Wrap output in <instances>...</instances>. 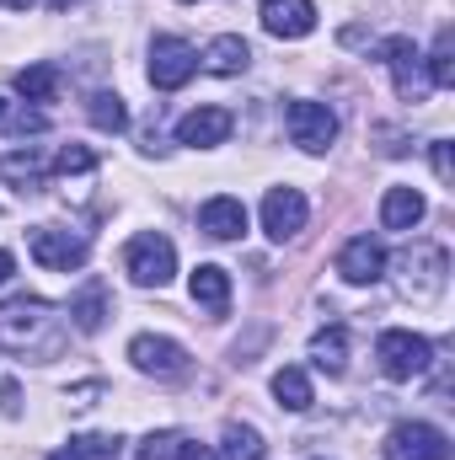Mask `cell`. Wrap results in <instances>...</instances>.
Wrapping results in <instances>:
<instances>
[{
    "mask_svg": "<svg viewBox=\"0 0 455 460\" xmlns=\"http://www.w3.org/2000/svg\"><path fill=\"white\" fill-rule=\"evenodd\" d=\"M59 343H65V316L49 300L16 295L0 305V348L27 353V358H49V353H59Z\"/></svg>",
    "mask_w": 455,
    "mask_h": 460,
    "instance_id": "1",
    "label": "cell"
},
{
    "mask_svg": "<svg viewBox=\"0 0 455 460\" xmlns=\"http://www.w3.org/2000/svg\"><path fill=\"white\" fill-rule=\"evenodd\" d=\"M123 273H129L139 289H166L172 273H177V246H172L166 235L145 230V235H134V241L123 246Z\"/></svg>",
    "mask_w": 455,
    "mask_h": 460,
    "instance_id": "2",
    "label": "cell"
},
{
    "mask_svg": "<svg viewBox=\"0 0 455 460\" xmlns=\"http://www.w3.org/2000/svg\"><path fill=\"white\" fill-rule=\"evenodd\" d=\"M375 358H380V369H386L391 380H413V375H424V369L434 364V343H429L424 332L391 327V332H380V343H375Z\"/></svg>",
    "mask_w": 455,
    "mask_h": 460,
    "instance_id": "3",
    "label": "cell"
},
{
    "mask_svg": "<svg viewBox=\"0 0 455 460\" xmlns=\"http://www.w3.org/2000/svg\"><path fill=\"white\" fill-rule=\"evenodd\" d=\"M402 295L407 300H418V305H429V300H440L445 295V279H451V257H445V246H413L407 257H402Z\"/></svg>",
    "mask_w": 455,
    "mask_h": 460,
    "instance_id": "4",
    "label": "cell"
},
{
    "mask_svg": "<svg viewBox=\"0 0 455 460\" xmlns=\"http://www.w3.org/2000/svg\"><path fill=\"white\" fill-rule=\"evenodd\" d=\"M284 128H290V139L306 155H327L333 139H338V113L327 102H290L284 108Z\"/></svg>",
    "mask_w": 455,
    "mask_h": 460,
    "instance_id": "5",
    "label": "cell"
},
{
    "mask_svg": "<svg viewBox=\"0 0 455 460\" xmlns=\"http://www.w3.org/2000/svg\"><path fill=\"white\" fill-rule=\"evenodd\" d=\"M193 70H199V49H193L188 38H156V43H150V86H156V92L188 86Z\"/></svg>",
    "mask_w": 455,
    "mask_h": 460,
    "instance_id": "6",
    "label": "cell"
},
{
    "mask_svg": "<svg viewBox=\"0 0 455 460\" xmlns=\"http://www.w3.org/2000/svg\"><path fill=\"white\" fill-rule=\"evenodd\" d=\"M380 456L386 460H451V439H445V429L413 418V423H397V429L386 434Z\"/></svg>",
    "mask_w": 455,
    "mask_h": 460,
    "instance_id": "7",
    "label": "cell"
},
{
    "mask_svg": "<svg viewBox=\"0 0 455 460\" xmlns=\"http://www.w3.org/2000/svg\"><path fill=\"white\" fill-rule=\"evenodd\" d=\"M27 252H32V262L38 268H49V273H70V268H81L86 262V235H70V230H54V226H38L27 235Z\"/></svg>",
    "mask_w": 455,
    "mask_h": 460,
    "instance_id": "8",
    "label": "cell"
},
{
    "mask_svg": "<svg viewBox=\"0 0 455 460\" xmlns=\"http://www.w3.org/2000/svg\"><path fill=\"white\" fill-rule=\"evenodd\" d=\"M129 364H134L139 375H156V380H183V375H188V353H183V343L156 338V332H139V338L129 343Z\"/></svg>",
    "mask_w": 455,
    "mask_h": 460,
    "instance_id": "9",
    "label": "cell"
},
{
    "mask_svg": "<svg viewBox=\"0 0 455 460\" xmlns=\"http://www.w3.org/2000/svg\"><path fill=\"white\" fill-rule=\"evenodd\" d=\"M257 16H263V32L268 38H284V43L317 32V0H263Z\"/></svg>",
    "mask_w": 455,
    "mask_h": 460,
    "instance_id": "10",
    "label": "cell"
},
{
    "mask_svg": "<svg viewBox=\"0 0 455 460\" xmlns=\"http://www.w3.org/2000/svg\"><path fill=\"white\" fill-rule=\"evenodd\" d=\"M306 215H311V204H306L300 188H268V199H263V230H268L273 241L300 235V230H306Z\"/></svg>",
    "mask_w": 455,
    "mask_h": 460,
    "instance_id": "11",
    "label": "cell"
},
{
    "mask_svg": "<svg viewBox=\"0 0 455 460\" xmlns=\"http://www.w3.org/2000/svg\"><path fill=\"white\" fill-rule=\"evenodd\" d=\"M380 59L391 65V75H397V92H402L407 102H418V97L429 92V75H424V54L413 49V38H386V43H380Z\"/></svg>",
    "mask_w": 455,
    "mask_h": 460,
    "instance_id": "12",
    "label": "cell"
},
{
    "mask_svg": "<svg viewBox=\"0 0 455 460\" xmlns=\"http://www.w3.org/2000/svg\"><path fill=\"white\" fill-rule=\"evenodd\" d=\"M230 128H236V118L226 108H193V113L177 123V145H188V150H215V145H226Z\"/></svg>",
    "mask_w": 455,
    "mask_h": 460,
    "instance_id": "13",
    "label": "cell"
},
{
    "mask_svg": "<svg viewBox=\"0 0 455 460\" xmlns=\"http://www.w3.org/2000/svg\"><path fill=\"white\" fill-rule=\"evenodd\" d=\"M338 273L348 284H375V279L386 273V246H380L375 235H353L338 252Z\"/></svg>",
    "mask_w": 455,
    "mask_h": 460,
    "instance_id": "14",
    "label": "cell"
},
{
    "mask_svg": "<svg viewBox=\"0 0 455 460\" xmlns=\"http://www.w3.org/2000/svg\"><path fill=\"white\" fill-rule=\"evenodd\" d=\"M199 230H204V235H215V241H236V235L246 230V204H241V199H230V193L204 199V204H199Z\"/></svg>",
    "mask_w": 455,
    "mask_h": 460,
    "instance_id": "15",
    "label": "cell"
},
{
    "mask_svg": "<svg viewBox=\"0 0 455 460\" xmlns=\"http://www.w3.org/2000/svg\"><path fill=\"white\" fill-rule=\"evenodd\" d=\"M424 215H429V204L418 188H386V199H380V226L386 230H413L424 226Z\"/></svg>",
    "mask_w": 455,
    "mask_h": 460,
    "instance_id": "16",
    "label": "cell"
},
{
    "mask_svg": "<svg viewBox=\"0 0 455 460\" xmlns=\"http://www.w3.org/2000/svg\"><path fill=\"white\" fill-rule=\"evenodd\" d=\"M103 322H108V289L92 279V284H81V295H70V327L76 332H103Z\"/></svg>",
    "mask_w": 455,
    "mask_h": 460,
    "instance_id": "17",
    "label": "cell"
},
{
    "mask_svg": "<svg viewBox=\"0 0 455 460\" xmlns=\"http://www.w3.org/2000/svg\"><path fill=\"white\" fill-rule=\"evenodd\" d=\"M188 289H193V305H204V311H215V316L230 305V273L215 268V262H199L193 279H188Z\"/></svg>",
    "mask_w": 455,
    "mask_h": 460,
    "instance_id": "18",
    "label": "cell"
},
{
    "mask_svg": "<svg viewBox=\"0 0 455 460\" xmlns=\"http://www.w3.org/2000/svg\"><path fill=\"white\" fill-rule=\"evenodd\" d=\"M252 65V49H246V38H236V32H220L210 49H204V70H215V75H241Z\"/></svg>",
    "mask_w": 455,
    "mask_h": 460,
    "instance_id": "19",
    "label": "cell"
},
{
    "mask_svg": "<svg viewBox=\"0 0 455 460\" xmlns=\"http://www.w3.org/2000/svg\"><path fill=\"white\" fill-rule=\"evenodd\" d=\"M273 396H279V407H290V412H306V407L317 402L311 375H306V369H295V364H284V369L273 375Z\"/></svg>",
    "mask_w": 455,
    "mask_h": 460,
    "instance_id": "20",
    "label": "cell"
},
{
    "mask_svg": "<svg viewBox=\"0 0 455 460\" xmlns=\"http://www.w3.org/2000/svg\"><path fill=\"white\" fill-rule=\"evenodd\" d=\"M220 460H263L268 456V445H263V434L252 429V423H226V434H220Z\"/></svg>",
    "mask_w": 455,
    "mask_h": 460,
    "instance_id": "21",
    "label": "cell"
},
{
    "mask_svg": "<svg viewBox=\"0 0 455 460\" xmlns=\"http://www.w3.org/2000/svg\"><path fill=\"white\" fill-rule=\"evenodd\" d=\"M16 97H27V102H54V97H59V70H54V65H27V70H16Z\"/></svg>",
    "mask_w": 455,
    "mask_h": 460,
    "instance_id": "22",
    "label": "cell"
},
{
    "mask_svg": "<svg viewBox=\"0 0 455 460\" xmlns=\"http://www.w3.org/2000/svg\"><path fill=\"white\" fill-rule=\"evenodd\" d=\"M311 358H317V369L343 375V364H348V332H343V327H322V332L311 338Z\"/></svg>",
    "mask_w": 455,
    "mask_h": 460,
    "instance_id": "23",
    "label": "cell"
},
{
    "mask_svg": "<svg viewBox=\"0 0 455 460\" xmlns=\"http://www.w3.org/2000/svg\"><path fill=\"white\" fill-rule=\"evenodd\" d=\"M86 118H92L103 134H123V128H129V108H123V97H118V92H92Z\"/></svg>",
    "mask_w": 455,
    "mask_h": 460,
    "instance_id": "24",
    "label": "cell"
},
{
    "mask_svg": "<svg viewBox=\"0 0 455 460\" xmlns=\"http://www.w3.org/2000/svg\"><path fill=\"white\" fill-rule=\"evenodd\" d=\"M0 172H5V177H16V182H27V188H38V182H43V155L27 145V150L5 155V161H0Z\"/></svg>",
    "mask_w": 455,
    "mask_h": 460,
    "instance_id": "25",
    "label": "cell"
},
{
    "mask_svg": "<svg viewBox=\"0 0 455 460\" xmlns=\"http://www.w3.org/2000/svg\"><path fill=\"white\" fill-rule=\"evenodd\" d=\"M451 81H455V38L440 32V43L429 54V86H451Z\"/></svg>",
    "mask_w": 455,
    "mask_h": 460,
    "instance_id": "26",
    "label": "cell"
},
{
    "mask_svg": "<svg viewBox=\"0 0 455 460\" xmlns=\"http://www.w3.org/2000/svg\"><path fill=\"white\" fill-rule=\"evenodd\" d=\"M70 450H76L81 460H118L123 456V445L108 439V434H81V439H70Z\"/></svg>",
    "mask_w": 455,
    "mask_h": 460,
    "instance_id": "27",
    "label": "cell"
},
{
    "mask_svg": "<svg viewBox=\"0 0 455 460\" xmlns=\"http://www.w3.org/2000/svg\"><path fill=\"white\" fill-rule=\"evenodd\" d=\"M54 166H59V172L70 177V172H92V166H97V155H92L86 145H65V150L54 155Z\"/></svg>",
    "mask_w": 455,
    "mask_h": 460,
    "instance_id": "28",
    "label": "cell"
},
{
    "mask_svg": "<svg viewBox=\"0 0 455 460\" xmlns=\"http://www.w3.org/2000/svg\"><path fill=\"white\" fill-rule=\"evenodd\" d=\"M434 177L451 182L455 177V161H451V139H434Z\"/></svg>",
    "mask_w": 455,
    "mask_h": 460,
    "instance_id": "29",
    "label": "cell"
},
{
    "mask_svg": "<svg viewBox=\"0 0 455 460\" xmlns=\"http://www.w3.org/2000/svg\"><path fill=\"white\" fill-rule=\"evenodd\" d=\"M172 445H177L172 434H150V439H145V450H139V460H166V456H172Z\"/></svg>",
    "mask_w": 455,
    "mask_h": 460,
    "instance_id": "30",
    "label": "cell"
},
{
    "mask_svg": "<svg viewBox=\"0 0 455 460\" xmlns=\"http://www.w3.org/2000/svg\"><path fill=\"white\" fill-rule=\"evenodd\" d=\"M172 460H220V456H215V445H177Z\"/></svg>",
    "mask_w": 455,
    "mask_h": 460,
    "instance_id": "31",
    "label": "cell"
},
{
    "mask_svg": "<svg viewBox=\"0 0 455 460\" xmlns=\"http://www.w3.org/2000/svg\"><path fill=\"white\" fill-rule=\"evenodd\" d=\"M11 273H16V257H11V252H5V246H0V284H5V279H11Z\"/></svg>",
    "mask_w": 455,
    "mask_h": 460,
    "instance_id": "32",
    "label": "cell"
},
{
    "mask_svg": "<svg viewBox=\"0 0 455 460\" xmlns=\"http://www.w3.org/2000/svg\"><path fill=\"white\" fill-rule=\"evenodd\" d=\"M49 5H54V11H70V5H81V0H49Z\"/></svg>",
    "mask_w": 455,
    "mask_h": 460,
    "instance_id": "33",
    "label": "cell"
},
{
    "mask_svg": "<svg viewBox=\"0 0 455 460\" xmlns=\"http://www.w3.org/2000/svg\"><path fill=\"white\" fill-rule=\"evenodd\" d=\"M0 5H11V11H27V5H32V0H0Z\"/></svg>",
    "mask_w": 455,
    "mask_h": 460,
    "instance_id": "34",
    "label": "cell"
},
{
    "mask_svg": "<svg viewBox=\"0 0 455 460\" xmlns=\"http://www.w3.org/2000/svg\"><path fill=\"white\" fill-rule=\"evenodd\" d=\"M54 460H81V456H76V450H59V456H54Z\"/></svg>",
    "mask_w": 455,
    "mask_h": 460,
    "instance_id": "35",
    "label": "cell"
},
{
    "mask_svg": "<svg viewBox=\"0 0 455 460\" xmlns=\"http://www.w3.org/2000/svg\"><path fill=\"white\" fill-rule=\"evenodd\" d=\"M0 113H5V108H0Z\"/></svg>",
    "mask_w": 455,
    "mask_h": 460,
    "instance_id": "36",
    "label": "cell"
},
{
    "mask_svg": "<svg viewBox=\"0 0 455 460\" xmlns=\"http://www.w3.org/2000/svg\"><path fill=\"white\" fill-rule=\"evenodd\" d=\"M188 5H193V0H188Z\"/></svg>",
    "mask_w": 455,
    "mask_h": 460,
    "instance_id": "37",
    "label": "cell"
}]
</instances>
